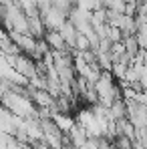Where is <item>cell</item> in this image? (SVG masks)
<instances>
[{
	"label": "cell",
	"instance_id": "1",
	"mask_svg": "<svg viewBox=\"0 0 147 149\" xmlns=\"http://www.w3.org/2000/svg\"><path fill=\"white\" fill-rule=\"evenodd\" d=\"M67 16H69V14H65L63 10H59V8H54V6H49L47 10L40 12V18H42V22H45V26H47L49 30H59L61 26L69 20Z\"/></svg>",
	"mask_w": 147,
	"mask_h": 149
},
{
	"label": "cell",
	"instance_id": "2",
	"mask_svg": "<svg viewBox=\"0 0 147 149\" xmlns=\"http://www.w3.org/2000/svg\"><path fill=\"white\" fill-rule=\"evenodd\" d=\"M45 42L49 45L50 50H56V52H67V49H69V47L65 45V40H63V36H61L59 30H49Z\"/></svg>",
	"mask_w": 147,
	"mask_h": 149
},
{
	"label": "cell",
	"instance_id": "3",
	"mask_svg": "<svg viewBox=\"0 0 147 149\" xmlns=\"http://www.w3.org/2000/svg\"><path fill=\"white\" fill-rule=\"evenodd\" d=\"M59 32H61V36H63V40H65V45L69 47V49H73L75 47V40H77V36H79V32H77V28L71 20H67L65 24L59 28Z\"/></svg>",
	"mask_w": 147,
	"mask_h": 149
},
{
	"label": "cell",
	"instance_id": "4",
	"mask_svg": "<svg viewBox=\"0 0 147 149\" xmlns=\"http://www.w3.org/2000/svg\"><path fill=\"white\" fill-rule=\"evenodd\" d=\"M71 0H50V6H54V8H59V10H63L65 14H69L71 12Z\"/></svg>",
	"mask_w": 147,
	"mask_h": 149
}]
</instances>
